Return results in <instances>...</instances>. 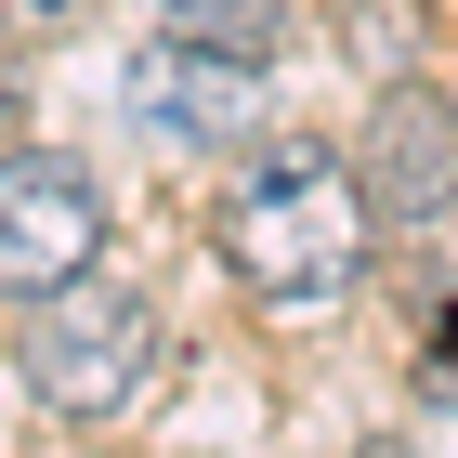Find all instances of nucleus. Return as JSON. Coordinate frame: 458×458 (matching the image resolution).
I'll return each instance as SVG.
<instances>
[{
  "label": "nucleus",
  "instance_id": "nucleus-7",
  "mask_svg": "<svg viewBox=\"0 0 458 458\" xmlns=\"http://www.w3.org/2000/svg\"><path fill=\"white\" fill-rule=\"evenodd\" d=\"M92 0H0V27H79Z\"/></svg>",
  "mask_w": 458,
  "mask_h": 458
},
{
  "label": "nucleus",
  "instance_id": "nucleus-2",
  "mask_svg": "<svg viewBox=\"0 0 458 458\" xmlns=\"http://www.w3.org/2000/svg\"><path fill=\"white\" fill-rule=\"evenodd\" d=\"M13 367H27V393L53 420H118V406H144V380H157V315H144V288L79 276V288H53V301H27Z\"/></svg>",
  "mask_w": 458,
  "mask_h": 458
},
{
  "label": "nucleus",
  "instance_id": "nucleus-5",
  "mask_svg": "<svg viewBox=\"0 0 458 458\" xmlns=\"http://www.w3.org/2000/svg\"><path fill=\"white\" fill-rule=\"evenodd\" d=\"M131 118L157 144H249L262 131V66H236V53H197V39H157V53H131Z\"/></svg>",
  "mask_w": 458,
  "mask_h": 458
},
{
  "label": "nucleus",
  "instance_id": "nucleus-3",
  "mask_svg": "<svg viewBox=\"0 0 458 458\" xmlns=\"http://www.w3.org/2000/svg\"><path fill=\"white\" fill-rule=\"evenodd\" d=\"M106 262V197L79 157H0V301H53Z\"/></svg>",
  "mask_w": 458,
  "mask_h": 458
},
{
  "label": "nucleus",
  "instance_id": "nucleus-1",
  "mask_svg": "<svg viewBox=\"0 0 458 458\" xmlns=\"http://www.w3.org/2000/svg\"><path fill=\"white\" fill-rule=\"evenodd\" d=\"M367 183H353V157H327V144H262L249 157V183L223 197V276L262 301L276 327H315L353 301V276H367Z\"/></svg>",
  "mask_w": 458,
  "mask_h": 458
},
{
  "label": "nucleus",
  "instance_id": "nucleus-4",
  "mask_svg": "<svg viewBox=\"0 0 458 458\" xmlns=\"http://www.w3.org/2000/svg\"><path fill=\"white\" fill-rule=\"evenodd\" d=\"M353 183H367V210H380V223H445V210H458V106L420 92V79H393L380 106H367Z\"/></svg>",
  "mask_w": 458,
  "mask_h": 458
},
{
  "label": "nucleus",
  "instance_id": "nucleus-8",
  "mask_svg": "<svg viewBox=\"0 0 458 458\" xmlns=\"http://www.w3.org/2000/svg\"><path fill=\"white\" fill-rule=\"evenodd\" d=\"M0 92H13V66H0Z\"/></svg>",
  "mask_w": 458,
  "mask_h": 458
},
{
  "label": "nucleus",
  "instance_id": "nucleus-6",
  "mask_svg": "<svg viewBox=\"0 0 458 458\" xmlns=\"http://www.w3.org/2000/svg\"><path fill=\"white\" fill-rule=\"evenodd\" d=\"M157 39H197V53L276 66V53H288V0H157Z\"/></svg>",
  "mask_w": 458,
  "mask_h": 458
}]
</instances>
